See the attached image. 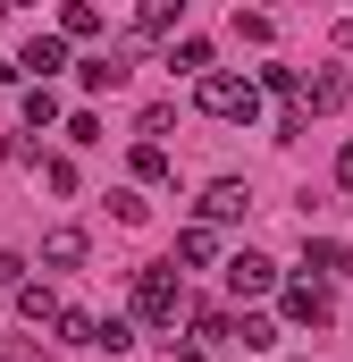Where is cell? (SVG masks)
Masks as SVG:
<instances>
[{"label": "cell", "instance_id": "cell-1", "mask_svg": "<svg viewBox=\"0 0 353 362\" xmlns=\"http://www.w3.org/2000/svg\"><path fill=\"white\" fill-rule=\"evenodd\" d=\"M193 101H202V118H219V127H253V118H261V93H253V76H236V68H210V76L193 85Z\"/></svg>", "mask_w": 353, "mask_h": 362}, {"label": "cell", "instance_id": "cell-2", "mask_svg": "<svg viewBox=\"0 0 353 362\" xmlns=\"http://www.w3.org/2000/svg\"><path fill=\"white\" fill-rule=\"evenodd\" d=\"M135 320L143 329H176L185 320V278L160 262V270H135Z\"/></svg>", "mask_w": 353, "mask_h": 362}, {"label": "cell", "instance_id": "cell-3", "mask_svg": "<svg viewBox=\"0 0 353 362\" xmlns=\"http://www.w3.org/2000/svg\"><path fill=\"white\" fill-rule=\"evenodd\" d=\"M277 303H286V320H294V329H328V320H337V295H328L320 278H294V286H277Z\"/></svg>", "mask_w": 353, "mask_h": 362}, {"label": "cell", "instance_id": "cell-4", "mask_svg": "<svg viewBox=\"0 0 353 362\" xmlns=\"http://www.w3.org/2000/svg\"><path fill=\"white\" fill-rule=\"evenodd\" d=\"M219 270H227V295H236V303L277 295V262H269V253H236V262H219Z\"/></svg>", "mask_w": 353, "mask_h": 362}, {"label": "cell", "instance_id": "cell-5", "mask_svg": "<svg viewBox=\"0 0 353 362\" xmlns=\"http://www.w3.org/2000/svg\"><path fill=\"white\" fill-rule=\"evenodd\" d=\"M244 211H253V185L244 177H219L202 194V228H227V219H244Z\"/></svg>", "mask_w": 353, "mask_h": 362}, {"label": "cell", "instance_id": "cell-6", "mask_svg": "<svg viewBox=\"0 0 353 362\" xmlns=\"http://www.w3.org/2000/svg\"><path fill=\"white\" fill-rule=\"evenodd\" d=\"M17 68H25V76H34V85H51V76H59V68H68V42H59V34H34V42H25V51H17Z\"/></svg>", "mask_w": 353, "mask_h": 362}, {"label": "cell", "instance_id": "cell-7", "mask_svg": "<svg viewBox=\"0 0 353 362\" xmlns=\"http://www.w3.org/2000/svg\"><path fill=\"white\" fill-rule=\"evenodd\" d=\"M210 262H219V228H202V219H193V228L176 236V262H169V270L185 278V270H210Z\"/></svg>", "mask_w": 353, "mask_h": 362}, {"label": "cell", "instance_id": "cell-8", "mask_svg": "<svg viewBox=\"0 0 353 362\" xmlns=\"http://www.w3.org/2000/svg\"><path fill=\"white\" fill-rule=\"evenodd\" d=\"M303 270L320 278V286H328V278H353V245H328V236H311V245H303Z\"/></svg>", "mask_w": 353, "mask_h": 362}, {"label": "cell", "instance_id": "cell-9", "mask_svg": "<svg viewBox=\"0 0 353 362\" xmlns=\"http://www.w3.org/2000/svg\"><path fill=\"white\" fill-rule=\"evenodd\" d=\"M59 312H68V303H59L51 286H34V278L17 286V320H25V329H59Z\"/></svg>", "mask_w": 353, "mask_h": 362}, {"label": "cell", "instance_id": "cell-10", "mask_svg": "<svg viewBox=\"0 0 353 362\" xmlns=\"http://www.w3.org/2000/svg\"><path fill=\"white\" fill-rule=\"evenodd\" d=\"M85 253H92V236H85V228H51V236H42V262H51V270H76Z\"/></svg>", "mask_w": 353, "mask_h": 362}, {"label": "cell", "instance_id": "cell-11", "mask_svg": "<svg viewBox=\"0 0 353 362\" xmlns=\"http://www.w3.org/2000/svg\"><path fill=\"white\" fill-rule=\"evenodd\" d=\"M101 25H109V17H101V8H92V0H68V8H59V25H51V34H59V42H92V34H101Z\"/></svg>", "mask_w": 353, "mask_h": 362}, {"label": "cell", "instance_id": "cell-12", "mask_svg": "<svg viewBox=\"0 0 353 362\" xmlns=\"http://www.w3.org/2000/svg\"><path fill=\"white\" fill-rule=\"evenodd\" d=\"M345 93H353V76H337V68H328V76H311V85H303V101H294V110H303V118H311V110H345Z\"/></svg>", "mask_w": 353, "mask_h": 362}, {"label": "cell", "instance_id": "cell-13", "mask_svg": "<svg viewBox=\"0 0 353 362\" xmlns=\"http://www.w3.org/2000/svg\"><path fill=\"white\" fill-rule=\"evenodd\" d=\"M76 76H85V93H118V85H126V76H135V68H126L118 51H101V59H85Z\"/></svg>", "mask_w": 353, "mask_h": 362}, {"label": "cell", "instance_id": "cell-14", "mask_svg": "<svg viewBox=\"0 0 353 362\" xmlns=\"http://www.w3.org/2000/svg\"><path fill=\"white\" fill-rule=\"evenodd\" d=\"M227 346H244V354H269V346H277V320H261V312H244V320L227 329Z\"/></svg>", "mask_w": 353, "mask_h": 362}, {"label": "cell", "instance_id": "cell-15", "mask_svg": "<svg viewBox=\"0 0 353 362\" xmlns=\"http://www.w3.org/2000/svg\"><path fill=\"white\" fill-rule=\"evenodd\" d=\"M185 320H193V346H227V312H210V303H185Z\"/></svg>", "mask_w": 353, "mask_h": 362}, {"label": "cell", "instance_id": "cell-16", "mask_svg": "<svg viewBox=\"0 0 353 362\" xmlns=\"http://www.w3.org/2000/svg\"><path fill=\"white\" fill-rule=\"evenodd\" d=\"M176 25H185V8H176V0H152V8L135 17V34H143V42H160V34H176Z\"/></svg>", "mask_w": 353, "mask_h": 362}, {"label": "cell", "instance_id": "cell-17", "mask_svg": "<svg viewBox=\"0 0 353 362\" xmlns=\"http://www.w3.org/2000/svg\"><path fill=\"white\" fill-rule=\"evenodd\" d=\"M126 169H135V185H169V152H160V144H135Z\"/></svg>", "mask_w": 353, "mask_h": 362}, {"label": "cell", "instance_id": "cell-18", "mask_svg": "<svg viewBox=\"0 0 353 362\" xmlns=\"http://www.w3.org/2000/svg\"><path fill=\"white\" fill-rule=\"evenodd\" d=\"M17 110H25V127H59V93H51V85H25Z\"/></svg>", "mask_w": 353, "mask_h": 362}, {"label": "cell", "instance_id": "cell-19", "mask_svg": "<svg viewBox=\"0 0 353 362\" xmlns=\"http://www.w3.org/2000/svg\"><path fill=\"white\" fill-rule=\"evenodd\" d=\"M59 337L85 346V354H101V320H92V312H59Z\"/></svg>", "mask_w": 353, "mask_h": 362}, {"label": "cell", "instance_id": "cell-20", "mask_svg": "<svg viewBox=\"0 0 353 362\" xmlns=\"http://www.w3.org/2000/svg\"><path fill=\"white\" fill-rule=\"evenodd\" d=\"M169 68H193V76H210V42H202V34H176Z\"/></svg>", "mask_w": 353, "mask_h": 362}, {"label": "cell", "instance_id": "cell-21", "mask_svg": "<svg viewBox=\"0 0 353 362\" xmlns=\"http://www.w3.org/2000/svg\"><path fill=\"white\" fill-rule=\"evenodd\" d=\"M236 42H277V17L269 8H236Z\"/></svg>", "mask_w": 353, "mask_h": 362}, {"label": "cell", "instance_id": "cell-22", "mask_svg": "<svg viewBox=\"0 0 353 362\" xmlns=\"http://www.w3.org/2000/svg\"><path fill=\"white\" fill-rule=\"evenodd\" d=\"M109 211H118V228H143V219H152V202H143L135 185H126V194H109Z\"/></svg>", "mask_w": 353, "mask_h": 362}, {"label": "cell", "instance_id": "cell-23", "mask_svg": "<svg viewBox=\"0 0 353 362\" xmlns=\"http://www.w3.org/2000/svg\"><path fill=\"white\" fill-rule=\"evenodd\" d=\"M59 127H68V144H101V118H92V110H76V118H59Z\"/></svg>", "mask_w": 353, "mask_h": 362}, {"label": "cell", "instance_id": "cell-24", "mask_svg": "<svg viewBox=\"0 0 353 362\" xmlns=\"http://www.w3.org/2000/svg\"><path fill=\"white\" fill-rule=\"evenodd\" d=\"M42 185L51 194H76V160H42Z\"/></svg>", "mask_w": 353, "mask_h": 362}, {"label": "cell", "instance_id": "cell-25", "mask_svg": "<svg viewBox=\"0 0 353 362\" xmlns=\"http://www.w3.org/2000/svg\"><path fill=\"white\" fill-rule=\"evenodd\" d=\"M0 286H25V262L17 253H0Z\"/></svg>", "mask_w": 353, "mask_h": 362}, {"label": "cell", "instance_id": "cell-26", "mask_svg": "<svg viewBox=\"0 0 353 362\" xmlns=\"http://www.w3.org/2000/svg\"><path fill=\"white\" fill-rule=\"evenodd\" d=\"M337 185H345V194H353V144H345V152H337Z\"/></svg>", "mask_w": 353, "mask_h": 362}, {"label": "cell", "instance_id": "cell-27", "mask_svg": "<svg viewBox=\"0 0 353 362\" xmlns=\"http://www.w3.org/2000/svg\"><path fill=\"white\" fill-rule=\"evenodd\" d=\"M8 76H17V59H0V85H8Z\"/></svg>", "mask_w": 353, "mask_h": 362}, {"label": "cell", "instance_id": "cell-28", "mask_svg": "<svg viewBox=\"0 0 353 362\" xmlns=\"http://www.w3.org/2000/svg\"><path fill=\"white\" fill-rule=\"evenodd\" d=\"M286 362H311V354H286Z\"/></svg>", "mask_w": 353, "mask_h": 362}, {"label": "cell", "instance_id": "cell-29", "mask_svg": "<svg viewBox=\"0 0 353 362\" xmlns=\"http://www.w3.org/2000/svg\"><path fill=\"white\" fill-rule=\"evenodd\" d=\"M0 25H8V8H0Z\"/></svg>", "mask_w": 353, "mask_h": 362}]
</instances>
